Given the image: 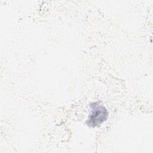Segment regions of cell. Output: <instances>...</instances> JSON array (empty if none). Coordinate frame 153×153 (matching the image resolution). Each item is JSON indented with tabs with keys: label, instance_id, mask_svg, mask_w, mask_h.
Here are the masks:
<instances>
[{
	"label": "cell",
	"instance_id": "obj_1",
	"mask_svg": "<svg viewBox=\"0 0 153 153\" xmlns=\"http://www.w3.org/2000/svg\"><path fill=\"white\" fill-rule=\"evenodd\" d=\"M91 112L88 117L87 124L91 127L97 126L106 120L108 115L106 109L98 103H93L91 105Z\"/></svg>",
	"mask_w": 153,
	"mask_h": 153
}]
</instances>
